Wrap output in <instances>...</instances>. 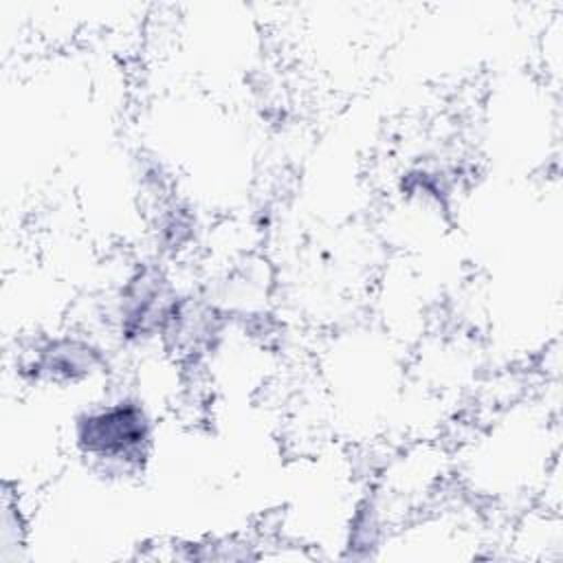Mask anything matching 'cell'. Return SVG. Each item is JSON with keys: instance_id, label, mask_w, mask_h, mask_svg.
<instances>
[{"instance_id": "cell-1", "label": "cell", "mask_w": 563, "mask_h": 563, "mask_svg": "<svg viewBox=\"0 0 563 563\" xmlns=\"http://www.w3.org/2000/svg\"><path fill=\"white\" fill-rule=\"evenodd\" d=\"M150 418L134 400H114L86 411L75 427V440L84 455L110 464H136L150 444Z\"/></svg>"}]
</instances>
